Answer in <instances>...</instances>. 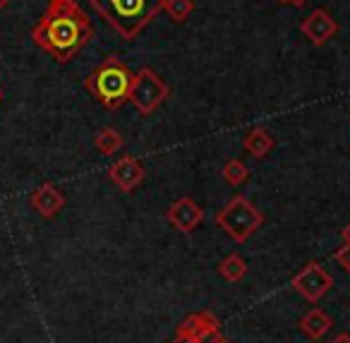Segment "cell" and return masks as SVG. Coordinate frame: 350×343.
<instances>
[{
  "label": "cell",
  "mask_w": 350,
  "mask_h": 343,
  "mask_svg": "<svg viewBox=\"0 0 350 343\" xmlns=\"http://www.w3.org/2000/svg\"><path fill=\"white\" fill-rule=\"evenodd\" d=\"M49 3H51V0H49Z\"/></svg>",
  "instance_id": "cell-25"
},
{
  "label": "cell",
  "mask_w": 350,
  "mask_h": 343,
  "mask_svg": "<svg viewBox=\"0 0 350 343\" xmlns=\"http://www.w3.org/2000/svg\"><path fill=\"white\" fill-rule=\"evenodd\" d=\"M89 3L122 39L132 41L163 10L165 0H89Z\"/></svg>",
  "instance_id": "cell-2"
},
{
  "label": "cell",
  "mask_w": 350,
  "mask_h": 343,
  "mask_svg": "<svg viewBox=\"0 0 350 343\" xmlns=\"http://www.w3.org/2000/svg\"><path fill=\"white\" fill-rule=\"evenodd\" d=\"M293 288L305 300H310V303H319L334 288V279H331V274L321 264L310 262V264H305L293 276Z\"/></svg>",
  "instance_id": "cell-7"
},
{
  "label": "cell",
  "mask_w": 350,
  "mask_h": 343,
  "mask_svg": "<svg viewBox=\"0 0 350 343\" xmlns=\"http://www.w3.org/2000/svg\"><path fill=\"white\" fill-rule=\"evenodd\" d=\"M94 27L75 0H51L31 29V41L60 65L70 63L92 41Z\"/></svg>",
  "instance_id": "cell-1"
},
{
  "label": "cell",
  "mask_w": 350,
  "mask_h": 343,
  "mask_svg": "<svg viewBox=\"0 0 350 343\" xmlns=\"http://www.w3.org/2000/svg\"><path fill=\"white\" fill-rule=\"evenodd\" d=\"M216 223L226 236L233 238L235 242H247L259 228L264 226V214L250 202L243 194H235L219 214H216Z\"/></svg>",
  "instance_id": "cell-4"
},
{
  "label": "cell",
  "mask_w": 350,
  "mask_h": 343,
  "mask_svg": "<svg viewBox=\"0 0 350 343\" xmlns=\"http://www.w3.org/2000/svg\"><path fill=\"white\" fill-rule=\"evenodd\" d=\"M305 3H307V0H295V3H293V5H295V8H300V5H305Z\"/></svg>",
  "instance_id": "cell-22"
},
{
  "label": "cell",
  "mask_w": 350,
  "mask_h": 343,
  "mask_svg": "<svg viewBox=\"0 0 350 343\" xmlns=\"http://www.w3.org/2000/svg\"><path fill=\"white\" fill-rule=\"evenodd\" d=\"M278 3H286V5H293V3H295V0H278Z\"/></svg>",
  "instance_id": "cell-23"
},
{
  "label": "cell",
  "mask_w": 350,
  "mask_h": 343,
  "mask_svg": "<svg viewBox=\"0 0 350 343\" xmlns=\"http://www.w3.org/2000/svg\"><path fill=\"white\" fill-rule=\"evenodd\" d=\"M29 204L34 212H39L44 218H53L65 207V194L58 185L44 183L29 194Z\"/></svg>",
  "instance_id": "cell-11"
},
{
  "label": "cell",
  "mask_w": 350,
  "mask_h": 343,
  "mask_svg": "<svg viewBox=\"0 0 350 343\" xmlns=\"http://www.w3.org/2000/svg\"><path fill=\"white\" fill-rule=\"evenodd\" d=\"M343 242H348V245H350V223L343 228Z\"/></svg>",
  "instance_id": "cell-20"
},
{
  "label": "cell",
  "mask_w": 350,
  "mask_h": 343,
  "mask_svg": "<svg viewBox=\"0 0 350 343\" xmlns=\"http://www.w3.org/2000/svg\"><path fill=\"white\" fill-rule=\"evenodd\" d=\"M132 70L122 63L118 55H108L103 58V63L98 68L92 70L87 79H84V87L87 92L96 99L98 103L108 108V111H116L120 108L122 103L127 101L130 97V89H132Z\"/></svg>",
  "instance_id": "cell-3"
},
{
  "label": "cell",
  "mask_w": 350,
  "mask_h": 343,
  "mask_svg": "<svg viewBox=\"0 0 350 343\" xmlns=\"http://www.w3.org/2000/svg\"><path fill=\"white\" fill-rule=\"evenodd\" d=\"M146 170L135 156H122L116 164L108 166V178L122 190V192H132L135 188H139L144 180Z\"/></svg>",
  "instance_id": "cell-10"
},
{
  "label": "cell",
  "mask_w": 350,
  "mask_h": 343,
  "mask_svg": "<svg viewBox=\"0 0 350 343\" xmlns=\"http://www.w3.org/2000/svg\"><path fill=\"white\" fill-rule=\"evenodd\" d=\"M219 274L224 276L228 283H238V281H243L245 276H247V262H245L238 252H230V255H226L224 259H221Z\"/></svg>",
  "instance_id": "cell-14"
},
{
  "label": "cell",
  "mask_w": 350,
  "mask_h": 343,
  "mask_svg": "<svg viewBox=\"0 0 350 343\" xmlns=\"http://www.w3.org/2000/svg\"><path fill=\"white\" fill-rule=\"evenodd\" d=\"M300 31L314 46H326L336 34H338V22H336L324 8H317L314 12H310V15L302 20Z\"/></svg>",
  "instance_id": "cell-8"
},
{
  "label": "cell",
  "mask_w": 350,
  "mask_h": 343,
  "mask_svg": "<svg viewBox=\"0 0 350 343\" xmlns=\"http://www.w3.org/2000/svg\"><path fill=\"white\" fill-rule=\"evenodd\" d=\"M94 147H96L103 156H111V154H116L118 149H122V135L116 127H103V130H98L96 137H94Z\"/></svg>",
  "instance_id": "cell-15"
},
{
  "label": "cell",
  "mask_w": 350,
  "mask_h": 343,
  "mask_svg": "<svg viewBox=\"0 0 350 343\" xmlns=\"http://www.w3.org/2000/svg\"><path fill=\"white\" fill-rule=\"evenodd\" d=\"M331 343H350V333H345V331H343V333H338V336H336Z\"/></svg>",
  "instance_id": "cell-19"
},
{
  "label": "cell",
  "mask_w": 350,
  "mask_h": 343,
  "mask_svg": "<svg viewBox=\"0 0 350 343\" xmlns=\"http://www.w3.org/2000/svg\"><path fill=\"white\" fill-rule=\"evenodd\" d=\"M170 97V87L154 73L151 68H142L132 79V89L127 101L142 113V116H151L165 99Z\"/></svg>",
  "instance_id": "cell-5"
},
{
  "label": "cell",
  "mask_w": 350,
  "mask_h": 343,
  "mask_svg": "<svg viewBox=\"0 0 350 343\" xmlns=\"http://www.w3.org/2000/svg\"><path fill=\"white\" fill-rule=\"evenodd\" d=\"M163 10L170 15V20L180 25V22H185L187 17L192 15V10H195V0H165Z\"/></svg>",
  "instance_id": "cell-17"
},
{
  "label": "cell",
  "mask_w": 350,
  "mask_h": 343,
  "mask_svg": "<svg viewBox=\"0 0 350 343\" xmlns=\"http://www.w3.org/2000/svg\"><path fill=\"white\" fill-rule=\"evenodd\" d=\"M170 343H228L221 333V322L211 312H192L175 327Z\"/></svg>",
  "instance_id": "cell-6"
},
{
  "label": "cell",
  "mask_w": 350,
  "mask_h": 343,
  "mask_svg": "<svg viewBox=\"0 0 350 343\" xmlns=\"http://www.w3.org/2000/svg\"><path fill=\"white\" fill-rule=\"evenodd\" d=\"M0 99H3V92H0Z\"/></svg>",
  "instance_id": "cell-24"
},
{
  "label": "cell",
  "mask_w": 350,
  "mask_h": 343,
  "mask_svg": "<svg viewBox=\"0 0 350 343\" xmlns=\"http://www.w3.org/2000/svg\"><path fill=\"white\" fill-rule=\"evenodd\" d=\"M224 180L228 185H233V188H238V185H243V183H247V180H250V168L240 159L226 161V166H224Z\"/></svg>",
  "instance_id": "cell-16"
},
{
  "label": "cell",
  "mask_w": 350,
  "mask_h": 343,
  "mask_svg": "<svg viewBox=\"0 0 350 343\" xmlns=\"http://www.w3.org/2000/svg\"><path fill=\"white\" fill-rule=\"evenodd\" d=\"M243 147L250 156H254V159H264V156L273 149V137H271V132L264 130V127H254V130H250L247 135H245Z\"/></svg>",
  "instance_id": "cell-13"
},
{
  "label": "cell",
  "mask_w": 350,
  "mask_h": 343,
  "mask_svg": "<svg viewBox=\"0 0 350 343\" xmlns=\"http://www.w3.org/2000/svg\"><path fill=\"white\" fill-rule=\"evenodd\" d=\"M165 218H168L170 226L178 228V231L192 233L202 223V218H204V212H202L200 204H197L192 197H180V199H175V202L168 207V212H165Z\"/></svg>",
  "instance_id": "cell-9"
},
{
  "label": "cell",
  "mask_w": 350,
  "mask_h": 343,
  "mask_svg": "<svg viewBox=\"0 0 350 343\" xmlns=\"http://www.w3.org/2000/svg\"><path fill=\"white\" fill-rule=\"evenodd\" d=\"M329 329H331V317L321 307H314V309H310V312L302 314L300 331L305 333L310 341H319V338H324L326 333H329Z\"/></svg>",
  "instance_id": "cell-12"
},
{
  "label": "cell",
  "mask_w": 350,
  "mask_h": 343,
  "mask_svg": "<svg viewBox=\"0 0 350 343\" xmlns=\"http://www.w3.org/2000/svg\"><path fill=\"white\" fill-rule=\"evenodd\" d=\"M10 3H12V0H0V12L5 10V8H8V5H10Z\"/></svg>",
  "instance_id": "cell-21"
},
{
  "label": "cell",
  "mask_w": 350,
  "mask_h": 343,
  "mask_svg": "<svg viewBox=\"0 0 350 343\" xmlns=\"http://www.w3.org/2000/svg\"><path fill=\"white\" fill-rule=\"evenodd\" d=\"M334 257H336V262H338V264L343 266L345 271H350V245H348V242H343V245L336 250Z\"/></svg>",
  "instance_id": "cell-18"
}]
</instances>
